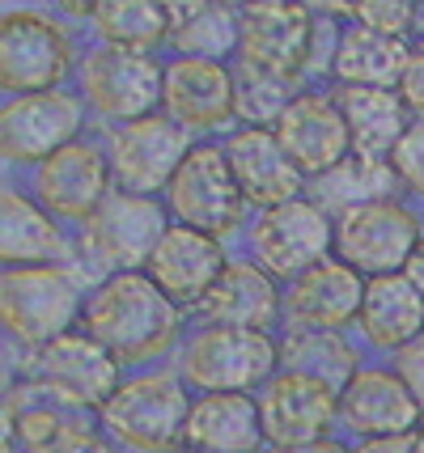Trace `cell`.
<instances>
[{"label": "cell", "instance_id": "1", "mask_svg": "<svg viewBox=\"0 0 424 453\" xmlns=\"http://www.w3.org/2000/svg\"><path fill=\"white\" fill-rule=\"evenodd\" d=\"M81 326L127 373L158 369V360L187 343V310L170 301L144 272H111L85 301Z\"/></svg>", "mask_w": 424, "mask_h": 453}, {"label": "cell", "instance_id": "2", "mask_svg": "<svg viewBox=\"0 0 424 453\" xmlns=\"http://www.w3.org/2000/svg\"><path fill=\"white\" fill-rule=\"evenodd\" d=\"M196 390L179 369H136L98 411L106 436L132 453H182Z\"/></svg>", "mask_w": 424, "mask_h": 453}, {"label": "cell", "instance_id": "3", "mask_svg": "<svg viewBox=\"0 0 424 453\" xmlns=\"http://www.w3.org/2000/svg\"><path fill=\"white\" fill-rule=\"evenodd\" d=\"M174 369L196 395H259L281 373V339L267 331L200 322L179 348Z\"/></svg>", "mask_w": 424, "mask_h": 453}, {"label": "cell", "instance_id": "4", "mask_svg": "<svg viewBox=\"0 0 424 453\" xmlns=\"http://www.w3.org/2000/svg\"><path fill=\"white\" fill-rule=\"evenodd\" d=\"M85 288L64 263L4 267L0 276V318L4 335L26 352H39L60 335L77 331L85 318Z\"/></svg>", "mask_w": 424, "mask_h": 453}, {"label": "cell", "instance_id": "5", "mask_svg": "<svg viewBox=\"0 0 424 453\" xmlns=\"http://www.w3.org/2000/svg\"><path fill=\"white\" fill-rule=\"evenodd\" d=\"M18 377L39 386L42 395H51L73 411L98 415L111 403V395L123 386L127 369L85 326H77V331L60 335L39 352H26V365H21Z\"/></svg>", "mask_w": 424, "mask_h": 453}, {"label": "cell", "instance_id": "6", "mask_svg": "<svg viewBox=\"0 0 424 453\" xmlns=\"http://www.w3.org/2000/svg\"><path fill=\"white\" fill-rule=\"evenodd\" d=\"M77 64L73 35L42 9H9L0 21V85L9 98L60 89Z\"/></svg>", "mask_w": 424, "mask_h": 453}, {"label": "cell", "instance_id": "7", "mask_svg": "<svg viewBox=\"0 0 424 453\" xmlns=\"http://www.w3.org/2000/svg\"><path fill=\"white\" fill-rule=\"evenodd\" d=\"M98 415L73 411L21 381L4 398V453H115Z\"/></svg>", "mask_w": 424, "mask_h": 453}, {"label": "cell", "instance_id": "8", "mask_svg": "<svg viewBox=\"0 0 424 453\" xmlns=\"http://www.w3.org/2000/svg\"><path fill=\"white\" fill-rule=\"evenodd\" d=\"M166 212L208 237H229L243 225L246 196L221 144H196L166 191Z\"/></svg>", "mask_w": 424, "mask_h": 453}, {"label": "cell", "instance_id": "9", "mask_svg": "<svg viewBox=\"0 0 424 453\" xmlns=\"http://www.w3.org/2000/svg\"><path fill=\"white\" fill-rule=\"evenodd\" d=\"M424 237L420 217L404 199H378L335 217V258H343L365 280L399 276Z\"/></svg>", "mask_w": 424, "mask_h": 453}, {"label": "cell", "instance_id": "10", "mask_svg": "<svg viewBox=\"0 0 424 453\" xmlns=\"http://www.w3.org/2000/svg\"><path fill=\"white\" fill-rule=\"evenodd\" d=\"M251 255L263 272L293 284L310 267L335 255V220L319 199H289L281 208H267L251 229Z\"/></svg>", "mask_w": 424, "mask_h": 453}, {"label": "cell", "instance_id": "11", "mask_svg": "<svg viewBox=\"0 0 424 453\" xmlns=\"http://www.w3.org/2000/svg\"><path fill=\"white\" fill-rule=\"evenodd\" d=\"M85 102L111 123H136L162 111L166 98V64L153 51H123L98 47L81 64Z\"/></svg>", "mask_w": 424, "mask_h": 453}, {"label": "cell", "instance_id": "12", "mask_svg": "<svg viewBox=\"0 0 424 453\" xmlns=\"http://www.w3.org/2000/svg\"><path fill=\"white\" fill-rule=\"evenodd\" d=\"M191 149H196V144H191V132H187L182 123H174L166 111L115 127V136H111L115 191L149 196V199L166 196Z\"/></svg>", "mask_w": 424, "mask_h": 453}, {"label": "cell", "instance_id": "13", "mask_svg": "<svg viewBox=\"0 0 424 453\" xmlns=\"http://www.w3.org/2000/svg\"><path fill=\"white\" fill-rule=\"evenodd\" d=\"M85 98L73 89H47V94H26L9 98L0 111V149L9 165H42L81 140Z\"/></svg>", "mask_w": 424, "mask_h": 453}, {"label": "cell", "instance_id": "14", "mask_svg": "<svg viewBox=\"0 0 424 453\" xmlns=\"http://www.w3.org/2000/svg\"><path fill=\"white\" fill-rule=\"evenodd\" d=\"M255 398H259L267 449L310 445L340 433V390L319 377L281 369Z\"/></svg>", "mask_w": 424, "mask_h": 453}, {"label": "cell", "instance_id": "15", "mask_svg": "<svg viewBox=\"0 0 424 453\" xmlns=\"http://www.w3.org/2000/svg\"><path fill=\"white\" fill-rule=\"evenodd\" d=\"M319 39V18L302 0H246L243 4V64L281 73V77H302L314 59Z\"/></svg>", "mask_w": 424, "mask_h": 453}, {"label": "cell", "instance_id": "16", "mask_svg": "<svg viewBox=\"0 0 424 453\" xmlns=\"http://www.w3.org/2000/svg\"><path fill=\"white\" fill-rule=\"evenodd\" d=\"M115 191V170H111V149L94 140H73L56 157L35 165V199L56 220H81L89 225L94 212Z\"/></svg>", "mask_w": 424, "mask_h": 453}, {"label": "cell", "instance_id": "17", "mask_svg": "<svg viewBox=\"0 0 424 453\" xmlns=\"http://www.w3.org/2000/svg\"><path fill=\"white\" fill-rule=\"evenodd\" d=\"M424 424L420 403L412 398L395 365H361L340 390V428L348 441L374 436H412Z\"/></svg>", "mask_w": 424, "mask_h": 453}, {"label": "cell", "instance_id": "18", "mask_svg": "<svg viewBox=\"0 0 424 453\" xmlns=\"http://www.w3.org/2000/svg\"><path fill=\"white\" fill-rule=\"evenodd\" d=\"M166 229H170V220L158 199L111 191V199L85 225V237H89V250L111 272H144Z\"/></svg>", "mask_w": 424, "mask_h": 453}, {"label": "cell", "instance_id": "19", "mask_svg": "<svg viewBox=\"0 0 424 453\" xmlns=\"http://www.w3.org/2000/svg\"><path fill=\"white\" fill-rule=\"evenodd\" d=\"M229 255H225L221 237H208L200 229L187 225H170L166 237L158 242V250L149 258L144 276L153 280L170 301H179L187 314H196L204 305V296L217 288V280L225 276Z\"/></svg>", "mask_w": 424, "mask_h": 453}, {"label": "cell", "instance_id": "20", "mask_svg": "<svg viewBox=\"0 0 424 453\" xmlns=\"http://www.w3.org/2000/svg\"><path fill=\"white\" fill-rule=\"evenodd\" d=\"M162 111L187 132H217L238 119V81L229 64L179 56L166 64Z\"/></svg>", "mask_w": 424, "mask_h": 453}, {"label": "cell", "instance_id": "21", "mask_svg": "<svg viewBox=\"0 0 424 453\" xmlns=\"http://www.w3.org/2000/svg\"><path fill=\"white\" fill-rule=\"evenodd\" d=\"M272 132L305 178H323L352 153V136H348L340 102L314 94V89H302Z\"/></svg>", "mask_w": 424, "mask_h": 453}, {"label": "cell", "instance_id": "22", "mask_svg": "<svg viewBox=\"0 0 424 453\" xmlns=\"http://www.w3.org/2000/svg\"><path fill=\"white\" fill-rule=\"evenodd\" d=\"M365 284L369 280L361 272H352L343 258L331 255L289 284L284 318H289V326H302V331H348V326H357Z\"/></svg>", "mask_w": 424, "mask_h": 453}, {"label": "cell", "instance_id": "23", "mask_svg": "<svg viewBox=\"0 0 424 453\" xmlns=\"http://www.w3.org/2000/svg\"><path fill=\"white\" fill-rule=\"evenodd\" d=\"M208 326H243V331H267L276 335L284 318V288L272 272H263L255 258H229L217 288L204 296L196 310Z\"/></svg>", "mask_w": 424, "mask_h": 453}, {"label": "cell", "instance_id": "24", "mask_svg": "<svg viewBox=\"0 0 424 453\" xmlns=\"http://www.w3.org/2000/svg\"><path fill=\"white\" fill-rule=\"evenodd\" d=\"M225 153H229V165H234V178L243 187L246 203L267 212V208H281L289 199H302L305 174L289 161L272 127H238L225 144Z\"/></svg>", "mask_w": 424, "mask_h": 453}, {"label": "cell", "instance_id": "25", "mask_svg": "<svg viewBox=\"0 0 424 453\" xmlns=\"http://www.w3.org/2000/svg\"><path fill=\"white\" fill-rule=\"evenodd\" d=\"M357 335L374 352L399 356L407 343H416L424 335V293L404 272L369 280L361 314H357Z\"/></svg>", "mask_w": 424, "mask_h": 453}, {"label": "cell", "instance_id": "26", "mask_svg": "<svg viewBox=\"0 0 424 453\" xmlns=\"http://www.w3.org/2000/svg\"><path fill=\"white\" fill-rule=\"evenodd\" d=\"M187 449H196V453H267L259 398L255 395H196L191 419H187Z\"/></svg>", "mask_w": 424, "mask_h": 453}, {"label": "cell", "instance_id": "27", "mask_svg": "<svg viewBox=\"0 0 424 453\" xmlns=\"http://www.w3.org/2000/svg\"><path fill=\"white\" fill-rule=\"evenodd\" d=\"M352 136V153L365 157H390L407 136V127L416 123L399 89H369V85H340L335 94Z\"/></svg>", "mask_w": 424, "mask_h": 453}, {"label": "cell", "instance_id": "28", "mask_svg": "<svg viewBox=\"0 0 424 453\" xmlns=\"http://www.w3.org/2000/svg\"><path fill=\"white\" fill-rule=\"evenodd\" d=\"M412 47L407 39H390L378 35L361 21H348L335 35V64L331 73L340 77V85H369V89H399Z\"/></svg>", "mask_w": 424, "mask_h": 453}, {"label": "cell", "instance_id": "29", "mask_svg": "<svg viewBox=\"0 0 424 453\" xmlns=\"http://www.w3.org/2000/svg\"><path fill=\"white\" fill-rule=\"evenodd\" d=\"M0 258L4 267H42L64 258V234L35 196H0Z\"/></svg>", "mask_w": 424, "mask_h": 453}, {"label": "cell", "instance_id": "30", "mask_svg": "<svg viewBox=\"0 0 424 453\" xmlns=\"http://www.w3.org/2000/svg\"><path fill=\"white\" fill-rule=\"evenodd\" d=\"M314 182H319V203L335 217L378 199H399V187H404L390 157H365V153H348L335 170H327Z\"/></svg>", "mask_w": 424, "mask_h": 453}, {"label": "cell", "instance_id": "31", "mask_svg": "<svg viewBox=\"0 0 424 453\" xmlns=\"http://www.w3.org/2000/svg\"><path fill=\"white\" fill-rule=\"evenodd\" d=\"M281 369L319 377L327 386L343 390L357 377V369H361V356H357V343H348L343 331H302V326H289L281 335Z\"/></svg>", "mask_w": 424, "mask_h": 453}, {"label": "cell", "instance_id": "32", "mask_svg": "<svg viewBox=\"0 0 424 453\" xmlns=\"http://www.w3.org/2000/svg\"><path fill=\"white\" fill-rule=\"evenodd\" d=\"M89 26L102 47L123 51H158L162 42L174 39V21L162 9V0H98Z\"/></svg>", "mask_w": 424, "mask_h": 453}, {"label": "cell", "instance_id": "33", "mask_svg": "<svg viewBox=\"0 0 424 453\" xmlns=\"http://www.w3.org/2000/svg\"><path fill=\"white\" fill-rule=\"evenodd\" d=\"M170 42L179 47V56L225 64L229 56L243 51V9H234V4L225 0V4L208 9L200 18L174 26V39Z\"/></svg>", "mask_w": 424, "mask_h": 453}, {"label": "cell", "instance_id": "34", "mask_svg": "<svg viewBox=\"0 0 424 453\" xmlns=\"http://www.w3.org/2000/svg\"><path fill=\"white\" fill-rule=\"evenodd\" d=\"M234 81H238V119L246 127H276L281 115L297 98V81L267 73L255 64H234Z\"/></svg>", "mask_w": 424, "mask_h": 453}, {"label": "cell", "instance_id": "35", "mask_svg": "<svg viewBox=\"0 0 424 453\" xmlns=\"http://www.w3.org/2000/svg\"><path fill=\"white\" fill-rule=\"evenodd\" d=\"M352 21H361L378 35H390V39H407V30L416 21V0H361Z\"/></svg>", "mask_w": 424, "mask_h": 453}, {"label": "cell", "instance_id": "36", "mask_svg": "<svg viewBox=\"0 0 424 453\" xmlns=\"http://www.w3.org/2000/svg\"><path fill=\"white\" fill-rule=\"evenodd\" d=\"M390 165L416 199H424V119H416L407 127V136L399 140V149L390 153Z\"/></svg>", "mask_w": 424, "mask_h": 453}, {"label": "cell", "instance_id": "37", "mask_svg": "<svg viewBox=\"0 0 424 453\" xmlns=\"http://www.w3.org/2000/svg\"><path fill=\"white\" fill-rule=\"evenodd\" d=\"M390 365H395V373L404 377V386L412 390V398L420 403L424 411V335L416 343H407L399 356H390Z\"/></svg>", "mask_w": 424, "mask_h": 453}, {"label": "cell", "instance_id": "38", "mask_svg": "<svg viewBox=\"0 0 424 453\" xmlns=\"http://www.w3.org/2000/svg\"><path fill=\"white\" fill-rule=\"evenodd\" d=\"M399 98L407 102V111H416L424 119V47L412 51L404 77H399Z\"/></svg>", "mask_w": 424, "mask_h": 453}, {"label": "cell", "instance_id": "39", "mask_svg": "<svg viewBox=\"0 0 424 453\" xmlns=\"http://www.w3.org/2000/svg\"><path fill=\"white\" fill-rule=\"evenodd\" d=\"M352 453H416V433L412 436H374V441H352Z\"/></svg>", "mask_w": 424, "mask_h": 453}, {"label": "cell", "instance_id": "40", "mask_svg": "<svg viewBox=\"0 0 424 453\" xmlns=\"http://www.w3.org/2000/svg\"><path fill=\"white\" fill-rule=\"evenodd\" d=\"M217 4H225V0H162V9L170 13V21H174V26H182V21H191V18H200V13L217 9Z\"/></svg>", "mask_w": 424, "mask_h": 453}, {"label": "cell", "instance_id": "41", "mask_svg": "<svg viewBox=\"0 0 424 453\" xmlns=\"http://www.w3.org/2000/svg\"><path fill=\"white\" fill-rule=\"evenodd\" d=\"M305 9H310V13H314V18H357V9H361V0H302Z\"/></svg>", "mask_w": 424, "mask_h": 453}, {"label": "cell", "instance_id": "42", "mask_svg": "<svg viewBox=\"0 0 424 453\" xmlns=\"http://www.w3.org/2000/svg\"><path fill=\"white\" fill-rule=\"evenodd\" d=\"M267 453H352V441H343V436H327V441L289 445V449H267Z\"/></svg>", "mask_w": 424, "mask_h": 453}, {"label": "cell", "instance_id": "43", "mask_svg": "<svg viewBox=\"0 0 424 453\" xmlns=\"http://www.w3.org/2000/svg\"><path fill=\"white\" fill-rule=\"evenodd\" d=\"M416 288L424 293V237H420V246H416V255H412V263H407V272H404Z\"/></svg>", "mask_w": 424, "mask_h": 453}, {"label": "cell", "instance_id": "44", "mask_svg": "<svg viewBox=\"0 0 424 453\" xmlns=\"http://www.w3.org/2000/svg\"><path fill=\"white\" fill-rule=\"evenodd\" d=\"M64 13H73V18H89L94 9H98V0H60Z\"/></svg>", "mask_w": 424, "mask_h": 453}, {"label": "cell", "instance_id": "45", "mask_svg": "<svg viewBox=\"0 0 424 453\" xmlns=\"http://www.w3.org/2000/svg\"><path fill=\"white\" fill-rule=\"evenodd\" d=\"M416 453H424V424L416 428Z\"/></svg>", "mask_w": 424, "mask_h": 453}, {"label": "cell", "instance_id": "46", "mask_svg": "<svg viewBox=\"0 0 424 453\" xmlns=\"http://www.w3.org/2000/svg\"><path fill=\"white\" fill-rule=\"evenodd\" d=\"M187 453H196V449H187Z\"/></svg>", "mask_w": 424, "mask_h": 453}]
</instances>
